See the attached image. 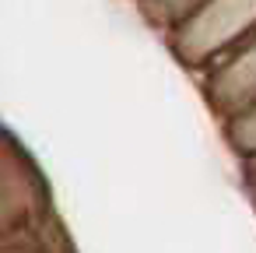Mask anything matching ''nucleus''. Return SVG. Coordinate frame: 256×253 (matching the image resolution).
Listing matches in <instances>:
<instances>
[]
</instances>
